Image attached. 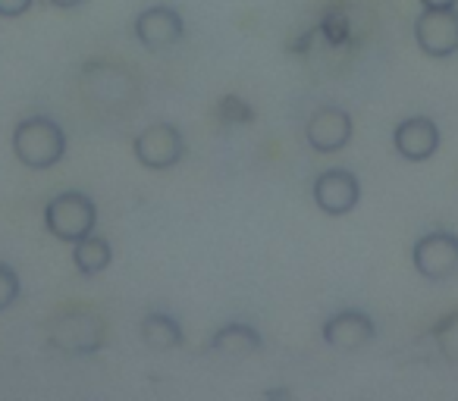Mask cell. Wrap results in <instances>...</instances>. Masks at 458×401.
<instances>
[{
  "label": "cell",
  "mask_w": 458,
  "mask_h": 401,
  "mask_svg": "<svg viewBox=\"0 0 458 401\" xmlns=\"http://www.w3.org/2000/svg\"><path fill=\"white\" fill-rule=\"evenodd\" d=\"M13 151L29 170H51L66 154V132L51 116H29L16 126Z\"/></svg>",
  "instance_id": "6da1fadb"
},
{
  "label": "cell",
  "mask_w": 458,
  "mask_h": 401,
  "mask_svg": "<svg viewBox=\"0 0 458 401\" xmlns=\"http://www.w3.org/2000/svg\"><path fill=\"white\" fill-rule=\"evenodd\" d=\"M98 223V207L82 191H64L45 207V226L54 238L76 245L79 238L91 236Z\"/></svg>",
  "instance_id": "7a4b0ae2"
},
{
  "label": "cell",
  "mask_w": 458,
  "mask_h": 401,
  "mask_svg": "<svg viewBox=\"0 0 458 401\" xmlns=\"http://www.w3.org/2000/svg\"><path fill=\"white\" fill-rule=\"evenodd\" d=\"M411 263L424 280H452L458 273V236L455 232H427L414 242Z\"/></svg>",
  "instance_id": "3957f363"
},
{
  "label": "cell",
  "mask_w": 458,
  "mask_h": 401,
  "mask_svg": "<svg viewBox=\"0 0 458 401\" xmlns=\"http://www.w3.org/2000/svg\"><path fill=\"white\" fill-rule=\"evenodd\" d=\"M132 151L148 170H170L185 157V138L176 126L157 122V126H148L145 132L135 135Z\"/></svg>",
  "instance_id": "277c9868"
},
{
  "label": "cell",
  "mask_w": 458,
  "mask_h": 401,
  "mask_svg": "<svg viewBox=\"0 0 458 401\" xmlns=\"http://www.w3.org/2000/svg\"><path fill=\"white\" fill-rule=\"evenodd\" d=\"M414 41L427 57L458 54V10H424L414 20Z\"/></svg>",
  "instance_id": "5b68a950"
},
{
  "label": "cell",
  "mask_w": 458,
  "mask_h": 401,
  "mask_svg": "<svg viewBox=\"0 0 458 401\" xmlns=\"http://www.w3.org/2000/svg\"><path fill=\"white\" fill-rule=\"evenodd\" d=\"M314 201L330 217H343L361 201V185L349 170H327L314 179Z\"/></svg>",
  "instance_id": "8992f818"
},
{
  "label": "cell",
  "mask_w": 458,
  "mask_h": 401,
  "mask_svg": "<svg viewBox=\"0 0 458 401\" xmlns=\"http://www.w3.org/2000/svg\"><path fill=\"white\" fill-rule=\"evenodd\" d=\"M308 145L318 154H333L343 151L352 141V116L343 107H324L308 120L305 126Z\"/></svg>",
  "instance_id": "52a82bcc"
},
{
  "label": "cell",
  "mask_w": 458,
  "mask_h": 401,
  "mask_svg": "<svg viewBox=\"0 0 458 401\" xmlns=\"http://www.w3.org/2000/svg\"><path fill=\"white\" fill-rule=\"evenodd\" d=\"M185 35L182 16L173 7H148L135 20V38L148 47V51H164L173 47Z\"/></svg>",
  "instance_id": "ba28073f"
},
{
  "label": "cell",
  "mask_w": 458,
  "mask_h": 401,
  "mask_svg": "<svg viewBox=\"0 0 458 401\" xmlns=\"http://www.w3.org/2000/svg\"><path fill=\"white\" fill-rule=\"evenodd\" d=\"M374 320L364 311H339L324 323V342L336 351H358L374 338Z\"/></svg>",
  "instance_id": "9c48e42d"
},
{
  "label": "cell",
  "mask_w": 458,
  "mask_h": 401,
  "mask_svg": "<svg viewBox=\"0 0 458 401\" xmlns=\"http://www.w3.org/2000/svg\"><path fill=\"white\" fill-rule=\"evenodd\" d=\"M393 145L405 160L420 163V160H430L433 154H437L439 129H437V122L427 120V116H411V120H405V122L395 126Z\"/></svg>",
  "instance_id": "30bf717a"
},
{
  "label": "cell",
  "mask_w": 458,
  "mask_h": 401,
  "mask_svg": "<svg viewBox=\"0 0 458 401\" xmlns=\"http://www.w3.org/2000/svg\"><path fill=\"white\" fill-rule=\"evenodd\" d=\"M66 320H70V326H60V320L54 323L51 342L64 348L66 355H91L101 345V323L82 311L66 313Z\"/></svg>",
  "instance_id": "8fae6325"
},
{
  "label": "cell",
  "mask_w": 458,
  "mask_h": 401,
  "mask_svg": "<svg viewBox=\"0 0 458 401\" xmlns=\"http://www.w3.org/2000/svg\"><path fill=\"white\" fill-rule=\"evenodd\" d=\"M261 336H258L255 326L245 323H229L210 338V351L220 357H229V361H242L249 355H258L261 351Z\"/></svg>",
  "instance_id": "7c38bea8"
},
{
  "label": "cell",
  "mask_w": 458,
  "mask_h": 401,
  "mask_svg": "<svg viewBox=\"0 0 458 401\" xmlns=\"http://www.w3.org/2000/svg\"><path fill=\"white\" fill-rule=\"evenodd\" d=\"M110 257H114V251H110L107 238L101 236H85L79 238L76 245H72V263H76V270L82 276H98L104 273V270L110 267Z\"/></svg>",
  "instance_id": "4fadbf2b"
},
{
  "label": "cell",
  "mask_w": 458,
  "mask_h": 401,
  "mask_svg": "<svg viewBox=\"0 0 458 401\" xmlns=\"http://www.w3.org/2000/svg\"><path fill=\"white\" fill-rule=\"evenodd\" d=\"M141 338H145L148 348L154 351H170L182 345V326L170 317V313H148L145 323H141Z\"/></svg>",
  "instance_id": "5bb4252c"
},
{
  "label": "cell",
  "mask_w": 458,
  "mask_h": 401,
  "mask_svg": "<svg viewBox=\"0 0 458 401\" xmlns=\"http://www.w3.org/2000/svg\"><path fill=\"white\" fill-rule=\"evenodd\" d=\"M433 338H437V348L452 367H458V313H449L445 320H439L437 330H433Z\"/></svg>",
  "instance_id": "9a60e30c"
},
{
  "label": "cell",
  "mask_w": 458,
  "mask_h": 401,
  "mask_svg": "<svg viewBox=\"0 0 458 401\" xmlns=\"http://www.w3.org/2000/svg\"><path fill=\"white\" fill-rule=\"evenodd\" d=\"M20 276H16L13 267H7V263H0V311H7V307H13L16 301H20Z\"/></svg>",
  "instance_id": "2e32d148"
},
{
  "label": "cell",
  "mask_w": 458,
  "mask_h": 401,
  "mask_svg": "<svg viewBox=\"0 0 458 401\" xmlns=\"http://www.w3.org/2000/svg\"><path fill=\"white\" fill-rule=\"evenodd\" d=\"M32 7V0H0V16H7V20H13V16H22L26 10Z\"/></svg>",
  "instance_id": "e0dca14e"
},
{
  "label": "cell",
  "mask_w": 458,
  "mask_h": 401,
  "mask_svg": "<svg viewBox=\"0 0 458 401\" xmlns=\"http://www.w3.org/2000/svg\"><path fill=\"white\" fill-rule=\"evenodd\" d=\"M424 10H449V7H458V0H420Z\"/></svg>",
  "instance_id": "ac0fdd59"
},
{
  "label": "cell",
  "mask_w": 458,
  "mask_h": 401,
  "mask_svg": "<svg viewBox=\"0 0 458 401\" xmlns=\"http://www.w3.org/2000/svg\"><path fill=\"white\" fill-rule=\"evenodd\" d=\"M47 4L60 10H72V7H79V4H85V0H47Z\"/></svg>",
  "instance_id": "d6986e66"
}]
</instances>
